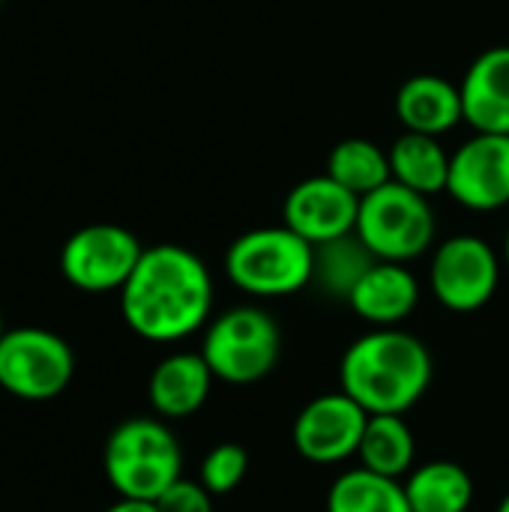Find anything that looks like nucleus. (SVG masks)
I'll use <instances>...</instances> for the list:
<instances>
[{"mask_svg": "<svg viewBox=\"0 0 509 512\" xmlns=\"http://www.w3.org/2000/svg\"><path fill=\"white\" fill-rule=\"evenodd\" d=\"M120 312L141 339L180 342L210 324L213 276L186 246H150L120 288Z\"/></svg>", "mask_w": 509, "mask_h": 512, "instance_id": "f257e3e1", "label": "nucleus"}, {"mask_svg": "<svg viewBox=\"0 0 509 512\" xmlns=\"http://www.w3.org/2000/svg\"><path fill=\"white\" fill-rule=\"evenodd\" d=\"M435 363L429 348L408 330L375 327L354 339L339 363L342 393L366 414H405L429 390Z\"/></svg>", "mask_w": 509, "mask_h": 512, "instance_id": "f03ea898", "label": "nucleus"}, {"mask_svg": "<svg viewBox=\"0 0 509 512\" xmlns=\"http://www.w3.org/2000/svg\"><path fill=\"white\" fill-rule=\"evenodd\" d=\"M225 276L249 297H291L315 279V246L285 222L252 228L228 246Z\"/></svg>", "mask_w": 509, "mask_h": 512, "instance_id": "7ed1b4c3", "label": "nucleus"}, {"mask_svg": "<svg viewBox=\"0 0 509 512\" xmlns=\"http://www.w3.org/2000/svg\"><path fill=\"white\" fill-rule=\"evenodd\" d=\"M183 453L162 420H123L105 441V477L120 498L156 501L180 480Z\"/></svg>", "mask_w": 509, "mask_h": 512, "instance_id": "20e7f679", "label": "nucleus"}, {"mask_svg": "<svg viewBox=\"0 0 509 512\" xmlns=\"http://www.w3.org/2000/svg\"><path fill=\"white\" fill-rule=\"evenodd\" d=\"M201 354L216 381L234 387L258 384L279 363L282 333L261 306H234L207 324Z\"/></svg>", "mask_w": 509, "mask_h": 512, "instance_id": "39448f33", "label": "nucleus"}, {"mask_svg": "<svg viewBox=\"0 0 509 512\" xmlns=\"http://www.w3.org/2000/svg\"><path fill=\"white\" fill-rule=\"evenodd\" d=\"M357 237L378 261L408 264L435 243V210L426 195L390 180L360 198Z\"/></svg>", "mask_w": 509, "mask_h": 512, "instance_id": "423d86ee", "label": "nucleus"}, {"mask_svg": "<svg viewBox=\"0 0 509 512\" xmlns=\"http://www.w3.org/2000/svg\"><path fill=\"white\" fill-rule=\"evenodd\" d=\"M75 375L69 342L42 327L6 330L0 339V387L24 402L60 396Z\"/></svg>", "mask_w": 509, "mask_h": 512, "instance_id": "0eeeda50", "label": "nucleus"}, {"mask_svg": "<svg viewBox=\"0 0 509 512\" xmlns=\"http://www.w3.org/2000/svg\"><path fill=\"white\" fill-rule=\"evenodd\" d=\"M144 246L138 237L111 222H93L69 234L60 249V273L63 279L87 294H108L120 291L135 264L141 261Z\"/></svg>", "mask_w": 509, "mask_h": 512, "instance_id": "6e6552de", "label": "nucleus"}, {"mask_svg": "<svg viewBox=\"0 0 509 512\" xmlns=\"http://www.w3.org/2000/svg\"><path fill=\"white\" fill-rule=\"evenodd\" d=\"M501 282L498 252L477 234H456L435 249L429 285L438 303L450 312L483 309Z\"/></svg>", "mask_w": 509, "mask_h": 512, "instance_id": "1a4fd4ad", "label": "nucleus"}, {"mask_svg": "<svg viewBox=\"0 0 509 512\" xmlns=\"http://www.w3.org/2000/svg\"><path fill=\"white\" fill-rule=\"evenodd\" d=\"M369 414L348 393L315 396L294 420L291 441L312 465H339L357 456Z\"/></svg>", "mask_w": 509, "mask_h": 512, "instance_id": "9d476101", "label": "nucleus"}, {"mask_svg": "<svg viewBox=\"0 0 509 512\" xmlns=\"http://www.w3.org/2000/svg\"><path fill=\"white\" fill-rule=\"evenodd\" d=\"M447 192L468 210L492 213L509 204V135L477 132L450 156Z\"/></svg>", "mask_w": 509, "mask_h": 512, "instance_id": "9b49d317", "label": "nucleus"}, {"mask_svg": "<svg viewBox=\"0 0 509 512\" xmlns=\"http://www.w3.org/2000/svg\"><path fill=\"white\" fill-rule=\"evenodd\" d=\"M360 213V195L345 189L330 174L309 177L297 183L282 207V219L312 246L354 234Z\"/></svg>", "mask_w": 509, "mask_h": 512, "instance_id": "f8f14e48", "label": "nucleus"}, {"mask_svg": "<svg viewBox=\"0 0 509 512\" xmlns=\"http://www.w3.org/2000/svg\"><path fill=\"white\" fill-rule=\"evenodd\" d=\"M420 303L417 276L396 261H375L348 294V306L372 327H399Z\"/></svg>", "mask_w": 509, "mask_h": 512, "instance_id": "ddd939ff", "label": "nucleus"}, {"mask_svg": "<svg viewBox=\"0 0 509 512\" xmlns=\"http://www.w3.org/2000/svg\"><path fill=\"white\" fill-rule=\"evenodd\" d=\"M459 90L468 126L477 132L509 135V45L483 51L468 66Z\"/></svg>", "mask_w": 509, "mask_h": 512, "instance_id": "4468645a", "label": "nucleus"}, {"mask_svg": "<svg viewBox=\"0 0 509 512\" xmlns=\"http://www.w3.org/2000/svg\"><path fill=\"white\" fill-rule=\"evenodd\" d=\"M216 375L207 366L204 354L198 351H177L168 354L150 375L147 396L159 417L165 420H183L201 411V405L210 396Z\"/></svg>", "mask_w": 509, "mask_h": 512, "instance_id": "2eb2a0df", "label": "nucleus"}, {"mask_svg": "<svg viewBox=\"0 0 509 512\" xmlns=\"http://www.w3.org/2000/svg\"><path fill=\"white\" fill-rule=\"evenodd\" d=\"M396 114L405 132H423L438 138L465 120L462 90L432 72L414 75L396 93Z\"/></svg>", "mask_w": 509, "mask_h": 512, "instance_id": "dca6fc26", "label": "nucleus"}, {"mask_svg": "<svg viewBox=\"0 0 509 512\" xmlns=\"http://www.w3.org/2000/svg\"><path fill=\"white\" fill-rule=\"evenodd\" d=\"M402 486L411 512H468L474 504V480L459 462H426Z\"/></svg>", "mask_w": 509, "mask_h": 512, "instance_id": "f3484780", "label": "nucleus"}, {"mask_svg": "<svg viewBox=\"0 0 509 512\" xmlns=\"http://www.w3.org/2000/svg\"><path fill=\"white\" fill-rule=\"evenodd\" d=\"M414 456H417V441L411 426L405 423V414H369L357 450L363 468L381 477L402 480L414 471Z\"/></svg>", "mask_w": 509, "mask_h": 512, "instance_id": "a211bd4d", "label": "nucleus"}, {"mask_svg": "<svg viewBox=\"0 0 509 512\" xmlns=\"http://www.w3.org/2000/svg\"><path fill=\"white\" fill-rule=\"evenodd\" d=\"M390 171L396 183L432 198L438 192H447L450 156L435 135L405 132L390 147Z\"/></svg>", "mask_w": 509, "mask_h": 512, "instance_id": "6ab92c4d", "label": "nucleus"}, {"mask_svg": "<svg viewBox=\"0 0 509 512\" xmlns=\"http://www.w3.org/2000/svg\"><path fill=\"white\" fill-rule=\"evenodd\" d=\"M327 512H411L405 486L369 468L339 474L327 492Z\"/></svg>", "mask_w": 509, "mask_h": 512, "instance_id": "aec40b11", "label": "nucleus"}, {"mask_svg": "<svg viewBox=\"0 0 509 512\" xmlns=\"http://www.w3.org/2000/svg\"><path fill=\"white\" fill-rule=\"evenodd\" d=\"M327 174L363 198L393 180L390 153L369 138H345L330 150Z\"/></svg>", "mask_w": 509, "mask_h": 512, "instance_id": "412c9836", "label": "nucleus"}, {"mask_svg": "<svg viewBox=\"0 0 509 512\" xmlns=\"http://www.w3.org/2000/svg\"><path fill=\"white\" fill-rule=\"evenodd\" d=\"M378 258L366 249V243L354 234H345L339 240L315 246V279L327 294L345 297L354 291V285L363 279V273L375 264Z\"/></svg>", "mask_w": 509, "mask_h": 512, "instance_id": "4be33fe9", "label": "nucleus"}, {"mask_svg": "<svg viewBox=\"0 0 509 512\" xmlns=\"http://www.w3.org/2000/svg\"><path fill=\"white\" fill-rule=\"evenodd\" d=\"M246 471H249V453L240 447V444H216L204 462H201V474H198V483L213 495V498H222V495H231L243 480H246Z\"/></svg>", "mask_w": 509, "mask_h": 512, "instance_id": "5701e85b", "label": "nucleus"}, {"mask_svg": "<svg viewBox=\"0 0 509 512\" xmlns=\"http://www.w3.org/2000/svg\"><path fill=\"white\" fill-rule=\"evenodd\" d=\"M159 512H213V495L192 480H177L156 498Z\"/></svg>", "mask_w": 509, "mask_h": 512, "instance_id": "b1692460", "label": "nucleus"}, {"mask_svg": "<svg viewBox=\"0 0 509 512\" xmlns=\"http://www.w3.org/2000/svg\"><path fill=\"white\" fill-rule=\"evenodd\" d=\"M105 512H159L156 501H138V498H120Z\"/></svg>", "mask_w": 509, "mask_h": 512, "instance_id": "393cba45", "label": "nucleus"}, {"mask_svg": "<svg viewBox=\"0 0 509 512\" xmlns=\"http://www.w3.org/2000/svg\"><path fill=\"white\" fill-rule=\"evenodd\" d=\"M495 512H509V492H507V495H504V501L498 504V510H495Z\"/></svg>", "mask_w": 509, "mask_h": 512, "instance_id": "a878e982", "label": "nucleus"}, {"mask_svg": "<svg viewBox=\"0 0 509 512\" xmlns=\"http://www.w3.org/2000/svg\"><path fill=\"white\" fill-rule=\"evenodd\" d=\"M504 261H507V267H509V228H507V237H504Z\"/></svg>", "mask_w": 509, "mask_h": 512, "instance_id": "bb28decb", "label": "nucleus"}, {"mask_svg": "<svg viewBox=\"0 0 509 512\" xmlns=\"http://www.w3.org/2000/svg\"><path fill=\"white\" fill-rule=\"evenodd\" d=\"M3 333H6V330H3V318H0V339H3Z\"/></svg>", "mask_w": 509, "mask_h": 512, "instance_id": "cd10ccee", "label": "nucleus"}, {"mask_svg": "<svg viewBox=\"0 0 509 512\" xmlns=\"http://www.w3.org/2000/svg\"><path fill=\"white\" fill-rule=\"evenodd\" d=\"M0 3H3V0H0Z\"/></svg>", "mask_w": 509, "mask_h": 512, "instance_id": "c85d7f7f", "label": "nucleus"}]
</instances>
